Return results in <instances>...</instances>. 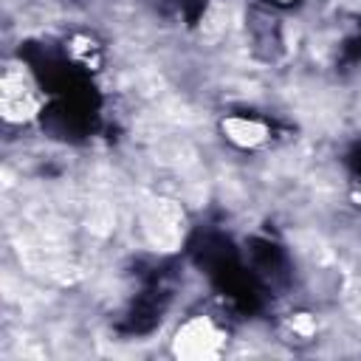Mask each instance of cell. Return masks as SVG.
Instances as JSON below:
<instances>
[{"mask_svg":"<svg viewBox=\"0 0 361 361\" xmlns=\"http://www.w3.org/2000/svg\"><path fill=\"white\" fill-rule=\"evenodd\" d=\"M223 133L237 144V147H259L268 141V127L257 118L245 116H231L223 121Z\"/></svg>","mask_w":361,"mask_h":361,"instance_id":"7a4b0ae2","label":"cell"},{"mask_svg":"<svg viewBox=\"0 0 361 361\" xmlns=\"http://www.w3.org/2000/svg\"><path fill=\"white\" fill-rule=\"evenodd\" d=\"M217 341H220V333L214 330V324L203 316H195V319H189L178 327L175 353L178 355H192V358L212 355V353H217Z\"/></svg>","mask_w":361,"mask_h":361,"instance_id":"6da1fadb","label":"cell"}]
</instances>
